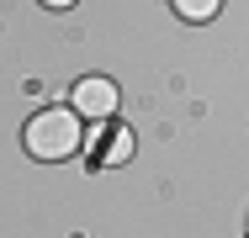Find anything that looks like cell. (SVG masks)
<instances>
[{"label":"cell","mask_w":249,"mask_h":238,"mask_svg":"<svg viewBox=\"0 0 249 238\" xmlns=\"http://www.w3.org/2000/svg\"><path fill=\"white\" fill-rule=\"evenodd\" d=\"M80 122H85V117H80L74 106H48V111H37V117L27 122L21 143H27L32 159H48V164L74 159V153L85 148V127H80Z\"/></svg>","instance_id":"1"},{"label":"cell","mask_w":249,"mask_h":238,"mask_svg":"<svg viewBox=\"0 0 249 238\" xmlns=\"http://www.w3.org/2000/svg\"><path fill=\"white\" fill-rule=\"evenodd\" d=\"M175 5V16H186V21H212L217 11H223V0H170Z\"/></svg>","instance_id":"3"},{"label":"cell","mask_w":249,"mask_h":238,"mask_svg":"<svg viewBox=\"0 0 249 238\" xmlns=\"http://www.w3.org/2000/svg\"><path fill=\"white\" fill-rule=\"evenodd\" d=\"M74 111H80V117H111V111H117V85L101 80V74L80 80V85H74Z\"/></svg>","instance_id":"2"},{"label":"cell","mask_w":249,"mask_h":238,"mask_svg":"<svg viewBox=\"0 0 249 238\" xmlns=\"http://www.w3.org/2000/svg\"><path fill=\"white\" fill-rule=\"evenodd\" d=\"M43 5H53V11H64V5H74V0H43Z\"/></svg>","instance_id":"5"},{"label":"cell","mask_w":249,"mask_h":238,"mask_svg":"<svg viewBox=\"0 0 249 238\" xmlns=\"http://www.w3.org/2000/svg\"><path fill=\"white\" fill-rule=\"evenodd\" d=\"M106 153H111V159H127V153H133V138H127V133H117V138L106 143Z\"/></svg>","instance_id":"4"}]
</instances>
